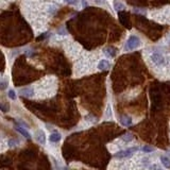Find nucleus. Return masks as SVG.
Returning <instances> with one entry per match:
<instances>
[{
    "label": "nucleus",
    "instance_id": "1",
    "mask_svg": "<svg viewBox=\"0 0 170 170\" xmlns=\"http://www.w3.org/2000/svg\"><path fill=\"white\" fill-rule=\"evenodd\" d=\"M141 39L138 38L137 36L135 35H131L129 37L127 42V49L128 50H134L137 49L138 47L141 46Z\"/></svg>",
    "mask_w": 170,
    "mask_h": 170
},
{
    "label": "nucleus",
    "instance_id": "2",
    "mask_svg": "<svg viewBox=\"0 0 170 170\" xmlns=\"http://www.w3.org/2000/svg\"><path fill=\"white\" fill-rule=\"evenodd\" d=\"M137 150H138L137 147L129 148V149H125V150L119 151L118 153L115 154V157H117V158H129V157H131L133 155V152H135V151Z\"/></svg>",
    "mask_w": 170,
    "mask_h": 170
},
{
    "label": "nucleus",
    "instance_id": "3",
    "mask_svg": "<svg viewBox=\"0 0 170 170\" xmlns=\"http://www.w3.org/2000/svg\"><path fill=\"white\" fill-rule=\"evenodd\" d=\"M151 60H152V62L157 66H162L165 64V58H164L162 54H160V53H153V54L151 56Z\"/></svg>",
    "mask_w": 170,
    "mask_h": 170
},
{
    "label": "nucleus",
    "instance_id": "4",
    "mask_svg": "<svg viewBox=\"0 0 170 170\" xmlns=\"http://www.w3.org/2000/svg\"><path fill=\"white\" fill-rule=\"evenodd\" d=\"M19 94L23 97H33L34 96V90L32 88H30V87H25V88H21L19 90Z\"/></svg>",
    "mask_w": 170,
    "mask_h": 170
},
{
    "label": "nucleus",
    "instance_id": "5",
    "mask_svg": "<svg viewBox=\"0 0 170 170\" xmlns=\"http://www.w3.org/2000/svg\"><path fill=\"white\" fill-rule=\"evenodd\" d=\"M132 118L129 117V116H122V117L120 118V123L122 124V125H124V127H130L132 124Z\"/></svg>",
    "mask_w": 170,
    "mask_h": 170
},
{
    "label": "nucleus",
    "instance_id": "6",
    "mask_svg": "<svg viewBox=\"0 0 170 170\" xmlns=\"http://www.w3.org/2000/svg\"><path fill=\"white\" fill-rule=\"evenodd\" d=\"M110 66H111V64H110V62H108V60H101L98 64V69H100V70H105V69L110 68Z\"/></svg>",
    "mask_w": 170,
    "mask_h": 170
},
{
    "label": "nucleus",
    "instance_id": "7",
    "mask_svg": "<svg viewBox=\"0 0 170 170\" xmlns=\"http://www.w3.org/2000/svg\"><path fill=\"white\" fill-rule=\"evenodd\" d=\"M36 139L38 141V143H40V144H45L46 143V137H45V133L42 131H38L37 133H36Z\"/></svg>",
    "mask_w": 170,
    "mask_h": 170
},
{
    "label": "nucleus",
    "instance_id": "8",
    "mask_svg": "<svg viewBox=\"0 0 170 170\" xmlns=\"http://www.w3.org/2000/svg\"><path fill=\"white\" fill-rule=\"evenodd\" d=\"M104 53L108 56V58H114V56H116L117 51H116V49L113 48V47H108V48H106V49L104 50Z\"/></svg>",
    "mask_w": 170,
    "mask_h": 170
},
{
    "label": "nucleus",
    "instance_id": "9",
    "mask_svg": "<svg viewBox=\"0 0 170 170\" xmlns=\"http://www.w3.org/2000/svg\"><path fill=\"white\" fill-rule=\"evenodd\" d=\"M61 138H62V136H61L60 133H52V134L49 136V141H51V143H59V141H61Z\"/></svg>",
    "mask_w": 170,
    "mask_h": 170
},
{
    "label": "nucleus",
    "instance_id": "10",
    "mask_svg": "<svg viewBox=\"0 0 170 170\" xmlns=\"http://www.w3.org/2000/svg\"><path fill=\"white\" fill-rule=\"evenodd\" d=\"M16 131H18L20 133V134H23V136L26 138H31V135H30V133L27 130H25L23 128H21V127H17L16 128Z\"/></svg>",
    "mask_w": 170,
    "mask_h": 170
},
{
    "label": "nucleus",
    "instance_id": "11",
    "mask_svg": "<svg viewBox=\"0 0 170 170\" xmlns=\"http://www.w3.org/2000/svg\"><path fill=\"white\" fill-rule=\"evenodd\" d=\"M160 162H162V164H163L166 168H170V160L167 156L162 155V156H160Z\"/></svg>",
    "mask_w": 170,
    "mask_h": 170
},
{
    "label": "nucleus",
    "instance_id": "12",
    "mask_svg": "<svg viewBox=\"0 0 170 170\" xmlns=\"http://www.w3.org/2000/svg\"><path fill=\"white\" fill-rule=\"evenodd\" d=\"M141 150L144 151L145 153H150V152H153L154 151V148L150 147V146H144V147L141 148Z\"/></svg>",
    "mask_w": 170,
    "mask_h": 170
},
{
    "label": "nucleus",
    "instance_id": "13",
    "mask_svg": "<svg viewBox=\"0 0 170 170\" xmlns=\"http://www.w3.org/2000/svg\"><path fill=\"white\" fill-rule=\"evenodd\" d=\"M132 139H133V136H132V134H130V133L124 134L123 136H122V141H124L125 143H129V141H131Z\"/></svg>",
    "mask_w": 170,
    "mask_h": 170
},
{
    "label": "nucleus",
    "instance_id": "14",
    "mask_svg": "<svg viewBox=\"0 0 170 170\" xmlns=\"http://www.w3.org/2000/svg\"><path fill=\"white\" fill-rule=\"evenodd\" d=\"M8 96H9V98H11L12 100H15V99H16V95H15V92H14L13 89H10V90H9Z\"/></svg>",
    "mask_w": 170,
    "mask_h": 170
},
{
    "label": "nucleus",
    "instance_id": "15",
    "mask_svg": "<svg viewBox=\"0 0 170 170\" xmlns=\"http://www.w3.org/2000/svg\"><path fill=\"white\" fill-rule=\"evenodd\" d=\"M115 9H116L117 11L122 10V9H123V4L119 3V2H115Z\"/></svg>",
    "mask_w": 170,
    "mask_h": 170
},
{
    "label": "nucleus",
    "instance_id": "16",
    "mask_svg": "<svg viewBox=\"0 0 170 170\" xmlns=\"http://www.w3.org/2000/svg\"><path fill=\"white\" fill-rule=\"evenodd\" d=\"M64 1L68 4H75L77 2H78V0H64Z\"/></svg>",
    "mask_w": 170,
    "mask_h": 170
},
{
    "label": "nucleus",
    "instance_id": "17",
    "mask_svg": "<svg viewBox=\"0 0 170 170\" xmlns=\"http://www.w3.org/2000/svg\"><path fill=\"white\" fill-rule=\"evenodd\" d=\"M16 145H17V141H13V139H10V141H9V146H10V147H14V146H16Z\"/></svg>",
    "mask_w": 170,
    "mask_h": 170
},
{
    "label": "nucleus",
    "instance_id": "18",
    "mask_svg": "<svg viewBox=\"0 0 170 170\" xmlns=\"http://www.w3.org/2000/svg\"><path fill=\"white\" fill-rule=\"evenodd\" d=\"M5 84H7V82H4V81L1 83V89H4V88H5V86H7Z\"/></svg>",
    "mask_w": 170,
    "mask_h": 170
},
{
    "label": "nucleus",
    "instance_id": "19",
    "mask_svg": "<svg viewBox=\"0 0 170 170\" xmlns=\"http://www.w3.org/2000/svg\"><path fill=\"white\" fill-rule=\"evenodd\" d=\"M97 1V3H102L103 2V0H96Z\"/></svg>",
    "mask_w": 170,
    "mask_h": 170
}]
</instances>
